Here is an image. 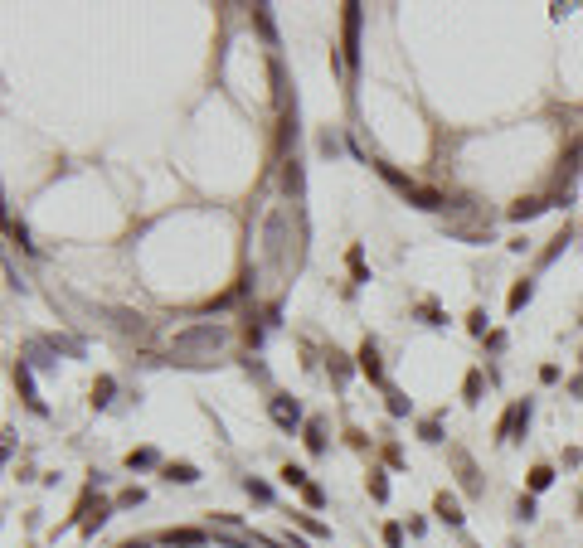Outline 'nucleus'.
I'll return each instance as SVG.
<instances>
[{
    "label": "nucleus",
    "mask_w": 583,
    "mask_h": 548,
    "mask_svg": "<svg viewBox=\"0 0 583 548\" xmlns=\"http://www.w3.org/2000/svg\"><path fill=\"white\" fill-rule=\"evenodd\" d=\"M229 345V326H219V321H204V326H190L175 335V355L180 359H194V355H214V350H224Z\"/></svg>",
    "instance_id": "f257e3e1"
},
{
    "label": "nucleus",
    "mask_w": 583,
    "mask_h": 548,
    "mask_svg": "<svg viewBox=\"0 0 583 548\" xmlns=\"http://www.w3.org/2000/svg\"><path fill=\"white\" fill-rule=\"evenodd\" d=\"M374 170H379V175H384V180H389V185H394L399 194H404V199H414L418 209H428V214H443V209H447V194H438V190H423V185H414V180H409V175H399L394 165L374 161Z\"/></svg>",
    "instance_id": "f03ea898"
},
{
    "label": "nucleus",
    "mask_w": 583,
    "mask_h": 548,
    "mask_svg": "<svg viewBox=\"0 0 583 548\" xmlns=\"http://www.w3.org/2000/svg\"><path fill=\"white\" fill-rule=\"evenodd\" d=\"M340 10H345V68L355 78V68H360V5H340Z\"/></svg>",
    "instance_id": "7ed1b4c3"
},
{
    "label": "nucleus",
    "mask_w": 583,
    "mask_h": 548,
    "mask_svg": "<svg viewBox=\"0 0 583 548\" xmlns=\"http://www.w3.org/2000/svg\"><path fill=\"white\" fill-rule=\"evenodd\" d=\"M530 412H535V403H515V408L505 412V417H500V427H496V437L500 441H515V437H525V427H530Z\"/></svg>",
    "instance_id": "20e7f679"
},
{
    "label": "nucleus",
    "mask_w": 583,
    "mask_h": 548,
    "mask_svg": "<svg viewBox=\"0 0 583 548\" xmlns=\"http://www.w3.org/2000/svg\"><path fill=\"white\" fill-rule=\"evenodd\" d=\"M268 412H273V422H278L282 432H297V427H302V408H297V398H287V393H278V398L268 403Z\"/></svg>",
    "instance_id": "39448f33"
},
{
    "label": "nucleus",
    "mask_w": 583,
    "mask_h": 548,
    "mask_svg": "<svg viewBox=\"0 0 583 548\" xmlns=\"http://www.w3.org/2000/svg\"><path fill=\"white\" fill-rule=\"evenodd\" d=\"M360 374L364 379H374V384H384V364H379V350H374L369 340L360 345Z\"/></svg>",
    "instance_id": "423d86ee"
},
{
    "label": "nucleus",
    "mask_w": 583,
    "mask_h": 548,
    "mask_svg": "<svg viewBox=\"0 0 583 548\" xmlns=\"http://www.w3.org/2000/svg\"><path fill=\"white\" fill-rule=\"evenodd\" d=\"M166 544L170 548H204V544H209V534H199V529H170Z\"/></svg>",
    "instance_id": "0eeeda50"
},
{
    "label": "nucleus",
    "mask_w": 583,
    "mask_h": 548,
    "mask_svg": "<svg viewBox=\"0 0 583 548\" xmlns=\"http://www.w3.org/2000/svg\"><path fill=\"white\" fill-rule=\"evenodd\" d=\"M15 384H20V398H25L29 408H34V412H44V398L34 393V379H29V369H25V364L15 369Z\"/></svg>",
    "instance_id": "6e6552de"
},
{
    "label": "nucleus",
    "mask_w": 583,
    "mask_h": 548,
    "mask_svg": "<svg viewBox=\"0 0 583 548\" xmlns=\"http://www.w3.org/2000/svg\"><path fill=\"white\" fill-rule=\"evenodd\" d=\"M433 510H438V520H447V524H462V520H467V515H462V505H457V500H452L447 490L433 500Z\"/></svg>",
    "instance_id": "1a4fd4ad"
},
{
    "label": "nucleus",
    "mask_w": 583,
    "mask_h": 548,
    "mask_svg": "<svg viewBox=\"0 0 583 548\" xmlns=\"http://www.w3.org/2000/svg\"><path fill=\"white\" fill-rule=\"evenodd\" d=\"M545 209H550L545 199H515V204H510V219L525 223V219H535V214H545Z\"/></svg>",
    "instance_id": "9d476101"
},
{
    "label": "nucleus",
    "mask_w": 583,
    "mask_h": 548,
    "mask_svg": "<svg viewBox=\"0 0 583 548\" xmlns=\"http://www.w3.org/2000/svg\"><path fill=\"white\" fill-rule=\"evenodd\" d=\"M166 480H175V485H194V480H199V471H194L190 461H170V466H166Z\"/></svg>",
    "instance_id": "9b49d317"
},
{
    "label": "nucleus",
    "mask_w": 583,
    "mask_h": 548,
    "mask_svg": "<svg viewBox=\"0 0 583 548\" xmlns=\"http://www.w3.org/2000/svg\"><path fill=\"white\" fill-rule=\"evenodd\" d=\"M530 296H535V281H515V286H510V301H505V311H510V316H515V311H525Z\"/></svg>",
    "instance_id": "f8f14e48"
},
{
    "label": "nucleus",
    "mask_w": 583,
    "mask_h": 548,
    "mask_svg": "<svg viewBox=\"0 0 583 548\" xmlns=\"http://www.w3.org/2000/svg\"><path fill=\"white\" fill-rule=\"evenodd\" d=\"M306 446H311L316 456L326 451V427H321V417H311V422H306Z\"/></svg>",
    "instance_id": "ddd939ff"
},
{
    "label": "nucleus",
    "mask_w": 583,
    "mask_h": 548,
    "mask_svg": "<svg viewBox=\"0 0 583 548\" xmlns=\"http://www.w3.org/2000/svg\"><path fill=\"white\" fill-rule=\"evenodd\" d=\"M550 485H555V471H550V466H535V471H530V495L550 490Z\"/></svg>",
    "instance_id": "4468645a"
},
{
    "label": "nucleus",
    "mask_w": 583,
    "mask_h": 548,
    "mask_svg": "<svg viewBox=\"0 0 583 548\" xmlns=\"http://www.w3.org/2000/svg\"><path fill=\"white\" fill-rule=\"evenodd\" d=\"M112 388H117V384H112L107 374H103V379L93 384V408H107V403H112Z\"/></svg>",
    "instance_id": "2eb2a0df"
},
{
    "label": "nucleus",
    "mask_w": 583,
    "mask_h": 548,
    "mask_svg": "<svg viewBox=\"0 0 583 548\" xmlns=\"http://www.w3.org/2000/svg\"><path fill=\"white\" fill-rule=\"evenodd\" d=\"M156 461H161V456H156L151 446H141V451H132V456H127V466H132V471H146V466H156Z\"/></svg>",
    "instance_id": "dca6fc26"
},
{
    "label": "nucleus",
    "mask_w": 583,
    "mask_h": 548,
    "mask_svg": "<svg viewBox=\"0 0 583 548\" xmlns=\"http://www.w3.org/2000/svg\"><path fill=\"white\" fill-rule=\"evenodd\" d=\"M345 262H350V272H355V281H369V272H364V252H360V243L345 252Z\"/></svg>",
    "instance_id": "f3484780"
},
{
    "label": "nucleus",
    "mask_w": 583,
    "mask_h": 548,
    "mask_svg": "<svg viewBox=\"0 0 583 548\" xmlns=\"http://www.w3.org/2000/svg\"><path fill=\"white\" fill-rule=\"evenodd\" d=\"M457 466H462V485H467V490H481V480H476V471H472V461H467V456H462V451H457Z\"/></svg>",
    "instance_id": "a211bd4d"
},
{
    "label": "nucleus",
    "mask_w": 583,
    "mask_h": 548,
    "mask_svg": "<svg viewBox=\"0 0 583 548\" xmlns=\"http://www.w3.org/2000/svg\"><path fill=\"white\" fill-rule=\"evenodd\" d=\"M282 480H287V485H297V490H306V485H311V476H306L302 466H282Z\"/></svg>",
    "instance_id": "6ab92c4d"
},
{
    "label": "nucleus",
    "mask_w": 583,
    "mask_h": 548,
    "mask_svg": "<svg viewBox=\"0 0 583 548\" xmlns=\"http://www.w3.org/2000/svg\"><path fill=\"white\" fill-rule=\"evenodd\" d=\"M369 495H374V500H389V480H384V471H369Z\"/></svg>",
    "instance_id": "aec40b11"
},
{
    "label": "nucleus",
    "mask_w": 583,
    "mask_h": 548,
    "mask_svg": "<svg viewBox=\"0 0 583 548\" xmlns=\"http://www.w3.org/2000/svg\"><path fill=\"white\" fill-rule=\"evenodd\" d=\"M243 490H248L253 500H263V505L273 500V485H263V480H253V476H248V480H243Z\"/></svg>",
    "instance_id": "412c9836"
},
{
    "label": "nucleus",
    "mask_w": 583,
    "mask_h": 548,
    "mask_svg": "<svg viewBox=\"0 0 583 548\" xmlns=\"http://www.w3.org/2000/svg\"><path fill=\"white\" fill-rule=\"evenodd\" d=\"M282 180H287V190H292V194H302V165L287 161V175H282Z\"/></svg>",
    "instance_id": "4be33fe9"
},
{
    "label": "nucleus",
    "mask_w": 583,
    "mask_h": 548,
    "mask_svg": "<svg viewBox=\"0 0 583 548\" xmlns=\"http://www.w3.org/2000/svg\"><path fill=\"white\" fill-rule=\"evenodd\" d=\"M515 520H535V495H520V500H515Z\"/></svg>",
    "instance_id": "5701e85b"
},
{
    "label": "nucleus",
    "mask_w": 583,
    "mask_h": 548,
    "mask_svg": "<svg viewBox=\"0 0 583 548\" xmlns=\"http://www.w3.org/2000/svg\"><path fill=\"white\" fill-rule=\"evenodd\" d=\"M297 524H302L306 534H316V539H326V534H331L326 524H321V520H311V515H297Z\"/></svg>",
    "instance_id": "b1692460"
},
{
    "label": "nucleus",
    "mask_w": 583,
    "mask_h": 548,
    "mask_svg": "<svg viewBox=\"0 0 583 548\" xmlns=\"http://www.w3.org/2000/svg\"><path fill=\"white\" fill-rule=\"evenodd\" d=\"M467 403H481V369L467 374Z\"/></svg>",
    "instance_id": "393cba45"
},
{
    "label": "nucleus",
    "mask_w": 583,
    "mask_h": 548,
    "mask_svg": "<svg viewBox=\"0 0 583 548\" xmlns=\"http://www.w3.org/2000/svg\"><path fill=\"white\" fill-rule=\"evenodd\" d=\"M389 412H394V417H404V412H409V398H404L399 388H389Z\"/></svg>",
    "instance_id": "a878e982"
},
{
    "label": "nucleus",
    "mask_w": 583,
    "mask_h": 548,
    "mask_svg": "<svg viewBox=\"0 0 583 548\" xmlns=\"http://www.w3.org/2000/svg\"><path fill=\"white\" fill-rule=\"evenodd\" d=\"M306 505H311V510H326V490H321V485H306Z\"/></svg>",
    "instance_id": "bb28decb"
},
{
    "label": "nucleus",
    "mask_w": 583,
    "mask_h": 548,
    "mask_svg": "<svg viewBox=\"0 0 583 548\" xmlns=\"http://www.w3.org/2000/svg\"><path fill=\"white\" fill-rule=\"evenodd\" d=\"M10 238L25 247V252H34V243H29V228H25V223H10Z\"/></svg>",
    "instance_id": "cd10ccee"
},
{
    "label": "nucleus",
    "mask_w": 583,
    "mask_h": 548,
    "mask_svg": "<svg viewBox=\"0 0 583 548\" xmlns=\"http://www.w3.org/2000/svg\"><path fill=\"white\" fill-rule=\"evenodd\" d=\"M103 524H107V505H98V515H93V520L83 524V534H98V529H103Z\"/></svg>",
    "instance_id": "c85d7f7f"
},
{
    "label": "nucleus",
    "mask_w": 583,
    "mask_h": 548,
    "mask_svg": "<svg viewBox=\"0 0 583 548\" xmlns=\"http://www.w3.org/2000/svg\"><path fill=\"white\" fill-rule=\"evenodd\" d=\"M384 544L389 548H404V529H399V524H384Z\"/></svg>",
    "instance_id": "c756f323"
},
{
    "label": "nucleus",
    "mask_w": 583,
    "mask_h": 548,
    "mask_svg": "<svg viewBox=\"0 0 583 548\" xmlns=\"http://www.w3.org/2000/svg\"><path fill=\"white\" fill-rule=\"evenodd\" d=\"M418 316H423L428 326H443V316H438V306H433V301H423V306H418Z\"/></svg>",
    "instance_id": "7c9ffc66"
},
{
    "label": "nucleus",
    "mask_w": 583,
    "mask_h": 548,
    "mask_svg": "<svg viewBox=\"0 0 583 548\" xmlns=\"http://www.w3.org/2000/svg\"><path fill=\"white\" fill-rule=\"evenodd\" d=\"M331 369H335V379H350V364H345V355H335V350H331Z\"/></svg>",
    "instance_id": "2f4dec72"
},
{
    "label": "nucleus",
    "mask_w": 583,
    "mask_h": 548,
    "mask_svg": "<svg viewBox=\"0 0 583 548\" xmlns=\"http://www.w3.org/2000/svg\"><path fill=\"white\" fill-rule=\"evenodd\" d=\"M141 500H146L141 490H122V495H117V505H122V510H132V505H141Z\"/></svg>",
    "instance_id": "473e14b6"
},
{
    "label": "nucleus",
    "mask_w": 583,
    "mask_h": 548,
    "mask_svg": "<svg viewBox=\"0 0 583 548\" xmlns=\"http://www.w3.org/2000/svg\"><path fill=\"white\" fill-rule=\"evenodd\" d=\"M467 326H472V335H486V311H472Z\"/></svg>",
    "instance_id": "72a5a7b5"
},
{
    "label": "nucleus",
    "mask_w": 583,
    "mask_h": 548,
    "mask_svg": "<svg viewBox=\"0 0 583 548\" xmlns=\"http://www.w3.org/2000/svg\"><path fill=\"white\" fill-rule=\"evenodd\" d=\"M423 441H443V427L438 422H423Z\"/></svg>",
    "instance_id": "f704fd0d"
},
{
    "label": "nucleus",
    "mask_w": 583,
    "mask_h": 548,
    "mask_svg": "<svg viewBox=\"0 0 583 548\" xmlns=\"http://www.w3.org/2000/svg\"><path fill=\"white\" fill-rule=\"evenodd\" d=\"M579 515H583V490H579Z\"/></svg>",
    "instance_id": "c9c22d12"
},
{
    "label": "nucleus",
    "mask_w": 583,
    "mask_h": 548,
    "mask_svg": "<svg viewBox=\"0 0 583 548\" xmlns=\"http://www.w3.org/2000/svg\"><path fill=\"white\" fill-rule=\"evenodd\" d=\"M127 548H146V544H127Z\"/></svg>",
    "instance_id": "e433bc0d"
}]
</instances>
